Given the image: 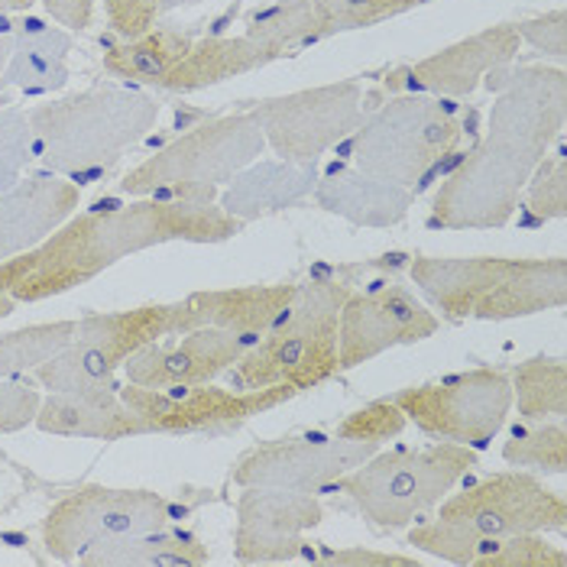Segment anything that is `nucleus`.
I'll return each mask as SVG.
<instances>
[{"instance_id": "1", "label": "nucleus", "mask_w": 567, "mask_h": 567, "mask_svg": "<svg viewBox=\"0 0 567 567\" xmlns=\"http://www.w3.org/2000/svg\"><path fill=\"white\" fill-rule=\"evenodd\" d=\"M493 107L483 140L437 185L432 224L447 230L506 227L525 185L565 127L567 79L558 65H503L483 79Z\"/></svg>"}, {"instance_id": "2", "label": "nucleus", "mask_w": 567, "mask_h": 567, "mask_svg": "<svg viewBox=\"0 0 567 567\" xmlns=\"http://www.w3.org/2000/svg\"><path fill=\"white\" fill-rule=\"evenodd\" d=\"M247 224L220 205L136 198L107 212L69 218L30 254L0 262V296L17 302H45L91 282L124 257L163 244H224Z\"/></svg>"}, {"instance_id": "3", "label": "nucleus", "mask_w": 567, "mask_h": 567, "mask_svg": "<svg viewBox=\"0 0 567 567\" xmlns=\"http://www.w3.org/2000/svg\"><path fill=\"white\" fill-rule=\"evenodd\" d=\"M159 101L131 85H97L30 107L33 156L45 173L87 185L121 163L159 121Z\"/></svg>"}, {"instance_id": "4", "label": "nucleus", "mask_w": 567, "mask_h": 567, "mask_svg": "<svg viewBox=\"0 0 567 567\" xmlns=\"http://www.w3.org/2000/svg\"><path fill=\"white\" fill-rule=\"evenodd\" d=\"M409 279L447 321H516L567 302L565 257H415Z\"/></svg>"}, {"instance_id": "5", "label": "nucleus", "mask_w": 567, "mask_h": 567, "mask_svg": "<svg viewBox=\"0 0 567 567\" xmlns=\"http://www.w3.org/2000/svg\"><path fill=\"white\" fill-rule=\"evenodd\" d=\"M266 150V136L250 111L212 117L175 136L150 159L124 175L121 192L159 202H218L220 188Z\"/></svg>"}, {"instance_id": "6", "label": "nucleus", "mask_w": 567, "mask_h": 567, "mask_svg": "<svg viewBox=\"0 0 567 567\" xmlns=\"http://www.w3.org/2000/svg\"><path fill=\"white\" fill-rule=\"evenodd\" d=\"M348 296L350 286L334 279L299 286L289 311L227 370L237 390L289 386L299 395L328 383L338 373V318Z\"/></svg>"}, {"instance_id": "7", "label": "nucleus", "mask_w": 567, "mask_h": 567, "mask_svg": "<svg viewBox=\"0 0 567 567\" xmlns=\"http://www.w3.org/2000/svg\"><path fill=\"white\" fill-rule=\"evenodd\" d=\"M464 140V121L447 97L395 94L370 117L363 114L350 140L353 169L422 192Z\"/></svg>"}, {"instance_id": "8", "label": "nucleus", "mask_w": 567, "mask_h": 567, "mask_svg": "<svg viewBox=\"0 0 567 567\" xmlns=\"http://www.w3.org/2000/svg\"><path fill=\"white\" fill-rule=\"evenodd\" d=\"M477 467V451L464 444L395 447L367 457L360 467L338 477L360 516L377 528H405L432 513L437 503Z\"/></svg>"}, {"instance_id": "9", "label": "nucleus", "mask_w": 567, "mask_h": 567, "mask_svg": "<svg viewBox=\"0 0 567 567\" xmlns=\"http://www.w3.org/2000/svg\"><path fill=\"white\" fill-rule=\"evenodd\" d=\"M169 311L173 306L159 302V306L82 318L72 341L33 370L37 383L49 393H69L82 399L117 395L114 373L136 350L159 338H169Z\"/></svg>"}, {"instance_id": "10", "label": "nucleus", "mask_w": 567, "mask_h": 567, "mask_svg": "<svg viewBox=\"0 0 567 567\" xmlns=\"http://www.w3.org/2000/svg\"><path fill=\"white\" fill-rule=\"evenodd\" d=\"M393 402L425 435L481 451L509 422L513 383L503 370L477 367L429 386L399 390Z\"/></svg>"}, {"instance_id": "11", "label": "nucleus", "mask_w": 567, "mask_h": 567, "mask_svg": "<svg viewBox=\"0 0 567 567\" xmlns=\"http://www.w3.org/2000/svg\"><path fill=\"white\" fill-rule=\"evenodd\" d=\"M262 127L266 146L289 163H315L360 127L363 87L357 79L302 87L244 104Z\"/></svg>"}, {"instance_id": "12", "label": "nucleus", "mask_w": 567, "mask_h": 567, "mask_svg": "<svg viewBox=\"0 0 567 567\" xmlns=\"http://www.w3.org/2000/svg\"><path fill=\"white\" fill-rule=\"evenodd\" d=\"M173 519V506L156 489H121L91 483L59 499L43 519V545L55 561H79V555L114 538L159 532Z\"/></svg>"}, {"instance_id": "13", "label": "nucleus", "mask_w": 567, "mask_h": 567, "mask_svg": "<svg viewBox=\"0 0 567 567\" xmlns=\"http://www.w3.org/2000/svg\"><path fill=\"white\" fill-rule=\"evenodd\" d=\"M437 519L457 525L471 538H506L523 532H565L567 503L561 493L523 471H503L437 503Z\"/></svg>"}, {"instance_id": "14", "label": "nucleus", "mask_w": 567, "mask_h": 567, "mask_svg": "<svg viewBox=\"0 0 567 567\" xmlns=\"http://www.w3.org/2000/svg\"><path fill=\"white\" fill-rule=\"evenodd\" d=\"M121 399L146 422L150 435H198V432H224L250 422L282 402L292 399L289 386H262V390H220L212 383L202 386H173L153 390L127 383L117 390Z\"/></svg>"}, {"instance_id": "15", "label": "nucleus", "mask_w": 567, "mask_h": 567, "mask_svg": "<svg viewBox=\"0 0 567 567\" xmlns=\"http://www.w3.org/2000/svg\"><path fill=\"white\" fill-rule=\"evenodd\" d=\"M437 315L422 306L405 286H383L363 296L350 292L338 318V373L357 370L380 353L429 341Z\"/></svg>"}, {"instance_id": "16", "label": "nucleus", "mask_w": 567, "mask_h": 567, "mask_svg": "<svg viewBox=\"0 0 567 567\" xmlns=\"http://www.w3.org/2000/svg\"><path fill=\"white\" fill-rule=\"evenodd\" d=\"M373 441H348L338 435H302L262 441L247 451L230 481L237 486H276V489H318L360 467L377 454Z\"/></svg>"}, {"instance_id": "17", "label": "nucleus", "mask_w": 567, "mask_h": 567, "mask_svg": "<svg viewBox=\"0 0 567 567\" xmlns=\"http://www.w3.org/2000/svg\"><path fill=\"white\" fill-rule=\"evenodd\" d=\"M324 519V506L306 489L244 486L237 499L234 558L244 565L296 561L308 551V532Z\"/></svg>"}, {"instance_id": "18", "label": "nucleus", "mask_w": 567, "mask_h": 567, "mask_svg": "<svg viewBox=\"0 0 567 567\" xmlns=\"http://www.w3.org/2000/svg\"><path fill=\"white\" fill-rule=\"evenodd\" d=\"M519 33L513 23L486 27L481 33L444 45L429 59L393 69L383 85L393 94H432V97H467L483 85V79L519 55Z\"/></svg>"}, {"instance_id": "19", "label": "nucleus", "mask_w": 567, "mask_h": 567, "mask_svg": "<svg viewBox=\"0 0 567 567\" xmlns=\"http://www.w3.org/2000/svg\"><path fill=\"white\" fill-rule=\"evenodd\" d=\"M257 344L254 334H237L224 328H195L169 344H146L136 350L127 367V383L173 390V386H202L227 373L247 350Z\"/></svg>"}, {"instance_id": "20", "label": "nucleus", "mask_w": 567, "mask_h": 567, "mask_svg": "<svg viewBox=\"0 0 567 567\" xmlns=\"http://www.w3.org/2000/svg\"><path fill=\"white\" fill-rule=\"evenodd\" d=\"M82 192L55 173L30 175L0 188V262L30 254L75 215Z\"/></svg>"}, {"instance_id": "21", "label": "nucleus", "mask_w": 567, "mask_h": 567, "mask_svg": "<svg viewBox=\"0 0 567 567\" xmlns=\"http://www.w3.org/2000/svg\"><path fill=\"white\" fill-rule=\"evenodd\" d=\"M296 282L276 286H237V289H208L192 292L182 302H173L169 334H185L195 328H224L237 334H266L296 302Z\"/></svg>"}, {"instance_id": "22", "label": "nucleus", "mask_w": 567, "mask_h": 567, "mask_svg": "<svg viewBox=\"0 0 567 567\" xmlns=\"http://www.w3.org/2000/svg\"><path fill=\"white\" fill-rule=\"evenodd\" d=\"M311 195L321 212L338 215L353 227H395L409 218L415 202V192L353 166H334L331 173L318 175Z\"/></svg>"}, {"instance_id": "23", "label": "nucleus", "mask_w": 567, "mask_h": 567, "mask_svg": "<svg viewBox=\"0 0 567 567\" xmlns=\"http://www.w3.org/2000/svg\"><path fill=\"white\" fill-rule=\"evenodd\" d=\"M315 182H318L315 163L257 159L224 185L220 208L234 220L250 224L302 205L315 192Z\"/></svg>"}, {"instance_id": "24", "label": "nucleus", "mask_w": 567, "mask_h": 567, "mask_svg": "<svg viewBox=\"0 0 567 567\" xmlns=\"http://www.w3.org/2000/svg\"><path fill=\"white\" fill-rule=\"evenodd\" d=\"M276 59H279L276 52L250 40L247 33L244 37H208V40L192 43V49L153 87L169 91V94H192V91H205L220 82L250 75Z\"/></svg>"}, {"instance_id": "25", "label": "nucleus", "mask_w": 567, "mask_h": 567, "mask_svg": "<svg viewBox=\"0 0 567 567\" xmlns=\"http://www.w3.org/2000/svg\"><path fill=\"white\" fill-rule=\"evenodd\" d=\"M72 33L62 27H45L43 20H23L13 30V52L3 69L0 87H17L23 94H55L69 85V52Z\"/></svg>"}, {"instance_id": "26", "label": "nucleus", "mask_w": 567, "mask_h": 567, "mask_svg": "<svg viewBox=\"0 0 567 567\" xmlns=\"http://www.w3.org/2000/svg\"><path fill=\"white\" fill-rule=\"evenodd\" d=\"M40 432L59 437H91V441H121V437L150 435L146 422L121 399H82L69 393H49L40 402L37 422Z\"/></svg>"}, {"instance_id": "27", "label": "nucleus", "mask_w": 567, "mask_h": 567, "mask_svg": "<svg viewBox=\"0 0 567 567\" xmlns=\"http://www.w3.org/2000/svg\"><path fill=\"white\" fill-rule=\"evenodd\" d=\"M208 561V545L188 532H143L114 542H101L79 555V565L131 567H195Z\"/></svg>"}, {"instance_id": "28", "label": "nucleus", "mask_w": 567, "mask_h": 567, "mask_svg": "<svg viewBox=\"0 0 567 567\" xmlns=\"http://www.w3.org/2000/svg\"><path fill=\"white\" fill-rule=\"evenodd\" d=\"M192 37L182 30H146L136 40H124L104 55V72L131 85H156L175 62L192 49Z\"/></svg>"}, {"instance_id": "29", "label": "nucleus", "mask_w": 567, "mask_h": 567, "mask_svg": "<svg viewBox=\"0 0 567 567\" xmlns=\"http://www.w3.org/2000/svg\"><path fill=\"white\" fill-rule=\"evenodd\" d=\"M513 405L519 409L525 422H538L548 415L567 412V367L561 357H528L513 377Z\"/></svg>"}, {"instance_id": "30", "label": "nucleus", "mask_w": 567, "mask_h": 567, "mask_svg": "<svg viewBox=\"0 0 567 567\" xmlns=\"http://www.w3.org/2000/svg\"><path fill=\"white\" fill-rule=\"evenodd\" d=\"M244 33L262 43L279 59L292 49L318 43V13L311 0H276L269 7H257L244 17Z\"/></svg>"}, {"instance_id": "31", "label": "nucleus", "mask_w": 567, "mask_h": 567, "mask_svg": "<svg viewBox=\"0 0 567 567\" xmlns=\"http://www.w3.org/2000/svg\"><path fill=\"white\" fill-rule=\"evenodd\" d=\"M75 328L79 321L65 318V321H43L0 334V380H13L27 370H37L72 341Z\"/></svg>"}, {"instance_id": "32", "label": "nucleus", "mask_w": 567, "mask_h": 567, "mask_svg": "<svg viewBox=\"0 0 567 567\" xmlns=\"http://www.w3.org/2000/svg\"><path fill=\"white\" fill-rule=\"evenodd\" d=\"M318 13V40L370 30L393 17H402L415 7H425L432 0H311Z\"/></svg>"}, {"instance_id": "33", "label": "nucleus", "mask_w": 567, "mask_h": 567, "mask_svg": "<svg viewBox=\"0 0 567 567\" xmlns=\"http://www.w3.org/2000/svg\"><path fill=\"white\" fill-rule=\"evenodd\" d=\"M503 461L513 467H535L545 474H565L567 467V432L561 422L555 425H528L516 429L503 447Z\"/></svg>"}, {"instance_id": "34", "label": "nucleus", "mask_w": 567, "mask_h": 567, "mask_svg": "<svg viewBox=\"0 0 567 567\" xmlns=\"http://www.w3.org/2000/svg\"><path fill=\"white\" fill-rule=\"evenodd\" d=\"M467 567H567L561 548L548 545L538 532L486 538Z\"/></svg>"}, {"instance_id": "35", "label": "nucleus", "mask_w": 567, "mask_h": 567, "mask_svg": "<svg viewBox=\"0 0 567 567\" xmlns=\"http://www.w3.org/2000/svg\"><path fill=\"white\" fill-rule=\"evenodd\" d=\"M33 159V131L30 114L17 104L0 107V188L20 182V173Z\"/></svg>"}, {"instance_id": "36", "label": "nucleus", "mask_w": 567, "mask_h": 567, "mask_svg": "<svg viewBox=\"0 0 567 567\" xmlns=\"http://www.w3.org/2000/svg\"><path fill=\"white\" fill-rule=\"evenodd\" d=\"M525 208L538 220H558L567 212V163L565 156H545L525 185Z\"/></svg>"}, {"instance_id": "37", "label": "nucleus", "mask_w": 567, "mask_h": 567, "mask_svg": "<svg viewBox=\"0 0 567 567\" xmlns=\"http://www.w3.org/2000/svg\"><path fill=\"white\" fill-rule=\"evenodd\" d=\"M409 425V419L402 415V409L395 405L393 399H377L357 412H350L348 419L334 429L338 437H348V441H390V437L402 435V429Z\"/></svg>"}, {"instance_id": "38", "label": "nucleus", "mask_w": 567, "mask_h": 567, "mask_svg": "<svg viewBox=\"0 0 567 567\" xmlns=\"http://www.w3.org/2000/svg\"><path fill=\"white\" fill-rule=\"evenodd\" d=\"M43 395L33 383L20 380H0V435L23 432L27 425L37 422Z\"/></svg>"}, {"instance_id": "39", "label": "nucleus", "mask_w": 567, "mask_h": 567, "mask_svg": "<svg viewBox=\"0 0 567 567\" xmlns=\"http://www.w3.org/2000/svg\"><path fill=\"white\" fill-rule=\"evenodd\" d=\"M565 23V7H558V10H548V13H542V17H532V20L513 23V27H516V33H519L523 43H528L532 49H538V52H545V55L561 59L567 49Z\"/></svg>"}, {"instance_id": "40", "label": "nucleus", "mask_w": 567, "mask_h": 567, "mask_svg": "<svg viewBox=\"0 0 567 567\" xmlns=\"http://www.w3.org/2000/svg\"><path fill=\"white\" fill-rule=\"evenodd\" d=\"M163 0H107V20L111 30L121 40H136L146 30H153L156 17H159Z\"/></svg>"}, {"instance_id": "41", "label": "nucleus", "mask_w": 567, "mask_h": 567, "mask_svg": "<svg viewBox=\"0 0 567 567\" xmlns=\"http://www.w3.org/2000/svg\"><path fill=\"white\" fill-rule=\"evenodd\" d=\"M43 10L69 33H82L94 20V0H43Z\"/></svg>"}, {"instance_id": "42", "label": "nucleus", "mask_w": 567, "mask_h": 567, "mask_svg": "<svg viewBox=\"0 0 567 567\" xmlns=\"http://www.w3.org/2000/svg\"><path fill=\"white\" fill-rule=\"evenodd\" d=\"M321 565H363V567H412L415 558L402 555H383V551H367V548H341V551H324Z\"/></svg>"}, {"instance_id": "43", "label": "nucleus", "mask_w": 567, "mask_h": 567, "mask_svg": "<svg viewBox=\"0 0 567 567\" xmlns=\"http://www.w3.org/2000/svg\"><path fill=\"white\" fill-rule=\"evenodd\" d=\"M37 0H0V13H23L30 10Z\"/></svg>"}, {"instance_id": "44", "label": "nucleus", "mask_w": 567, "mask_h": 567, "mask_svg": "<svg viewBox=\"0 0 567 567\" xmlns=\"http://www.w3.org/2000/svg\"><path fill=\"white\" fill-rule=\"evenodd\" d=\"M13 308H17V299H10V296H0V318L13 315Z\"/></svg>"}]
</instances>
